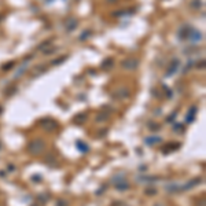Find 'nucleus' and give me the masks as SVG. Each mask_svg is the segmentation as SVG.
<instances>
[{
  "instance_id": "1",
  "label": "nucleus",
  "mask_w": 206,
  "mask_h": 206,
  "mask_svg": "<svg viewBox=\"0 0 206 206\" xmlns=\"http://www.w3.org/2000/svg\"><path fill=\"white\" fill-rule=\"evenodd\" d=\"M44 147H45L44 142H43L41 139H36L35 142H32L28 146V151L30 152V154H33V155H39L40 152L44 150Z\"/></svg>"
},
{
  "instance_id": "2",
  "label": "nucleus",
  "mask_w": 206,
  "mask_h": 206,
  "mask_svg": "<svg viewBox=\"0 0 206 206\" xmlns=\"http://www.w3.org/2000/svg\"><path fill=\"white\" fill-rule=\"evenodd\" d=\"M77 146H78V150H81L82 152H87L89 148H88V146L87 144H84V143H81V142H78L77 143Z\"/></svg>"
},
{
  "instance_id": "3",
  "label": "nucleus",
  "mask_w": 206,
  "mask_h": 206,
  "mask_svg": "<svg viewBox=\"0 0 206 206\" xmlns=\"http://www.w3.org/2000/svg\"><path fill=\"white\" fill-rule=\"evenodd\" d=\"M158 142H161V138H151V139H146V143H148V144H151V143H158Z\"/></svg>"
}]
</instances>
